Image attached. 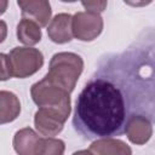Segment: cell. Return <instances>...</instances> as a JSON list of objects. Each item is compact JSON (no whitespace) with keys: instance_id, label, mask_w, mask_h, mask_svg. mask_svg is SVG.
<instances>
[{"instance_id":"obj_10","label":"cell","mask_w":155,"mask_h":155,"mask_svg":"<svg viewBox=\"0 0 155 155\" xmlns=\"http://www.w3.org/2000/svg\"><path fill=\"white\" fill-rule=\"evenodd\" d=\"M128 140L133 144H145L153 136V121L143 115L132 117L125 130Z\"/></svg>"},{"instance_id":"obj_18","label":"cell","mask_w":155,"mask_h":155,"mask_svg":"<svg viewBox=\"0 0 155 155\" xmlns=\"http://www.w3.org/2000/svg\"><path fill=\"white\" fill-rule=\"evenodd\" d=\"M7 6H8V1H6V0H0V15H2V13L7 10Z\"/></svg>"},{"instance_id":"obj_14","label":"cell","mask_w":155,"mask_h":155,"mask_svg":"<svg viewBox=\"0 0 155 155\" xmlns=\"http://www.w3.org/2000/svg\"><path fill=\"white\" fill-rule=\"evenodd\" d=\"M65 150V144L62 139L53 137H45L40 155H63Z\"/></svg>"},{"instance_id":"obj_17","label":"cell","mask_w":155,"mask_h":155,"mask_svg":"<svg viewBox=\"0 0 155 155\" xmlns=\"http://www.w3.org/2000/svg\"><path fill=\"white\" fill-rule=\"evenodd\" d=\"M6 36H7V24L5 21L0 19V44L4 42Z\"/></svg>"},{"instance_id":"obj_16","label":"cell","mask_w":155,"mask_h":155,"mask_svg":"<svg viewBox=\"0 0 155 155\" xmlns=\"http://www.w3.org/2000/svg\"><path fill=\"white\" fill-rule=\"evenodd\" d=\"M81 5L86 8V11L94 12V13H101L105 10L107 7V1H82Z\"/></svg>"},{"instance_id":"obj_8","label":"cell","mask_w":155,"mask_h":155,"mask_svg":"<svg viewBox=\"0 0 155 155\" xmlns=\"http://www.w3.org/2000/svg\"><path fill=\"white\" fill-rule=\"evenodd\" d=\"M65 120L57 113L39 108L34 115V125L38 132L44 137L57 136L64 127Z\"/></svg>"},{"instance_id":"obj_5","label":"cell","mask_w":155,"mask_h":155,"mask_svg":"<svg viewBox=\"0 0 155 155\" xmlns=\"http://www.w3.org/2000/svg\"><path fill=\"white\" fill-rule=\"evenodd\" d=\"M103 30V18L99 13L81 11L71 17L73 36L80 41H92Z\"/></svg>"},{"instance_id":"obj_4","label":"cell","mask_w":155,"mask_h":155,"mask_svg":"<svg viewBox=\"0 0 155 155\" xmlns=\"http://www.w3.org/2000/svg\"><path fill=\"white\" fill-rule=\"evenodd\" d=\"M8 56L12 76L25 79L35 74L44 65V54L40 50L28 46L13 47Z\"/></svg>"},{"instance_id":"obj_11","label":"cell","mask_w":155,"mask_h":155,"mask_svg":"<svg viewBox=\"0 0 155 155\" xmlns=\"http://www.w3.org/2000/svg\"><path fill=\"white\" fill-rule=\"evenodd\" d=\"M88 150L92 155H132L130 145L116 138L96 139Z\"/></svg>"},{"instance_id":"obj_7","label":"cell","mask_w":155,"mask_h":155,"mask_svg":"<svg viewBox=\"0 0 155 155\" xmlns=\"http://www.w3.org/2000/svg\"><path fill=\"white\" fill-rule=\"evenodd\" d=\"M17 5L21 8L22 18L35 22L39 27H46L51 21V5L46 0H18Z\"/></svg>"},{"instance_id":"obj_12","label":"cell","mask_w":155,"mask_h":155,"mask_svg":"<svg viewBox=\"0 0 155 155\" xmlns=\"http://www.w3.org/2000/svg\"><path fill=\"white\" fill-rule=\"evenodd\" d=\"M21 113L18 97L10 91H0V125L15 121Z\"/></svg>"},{"instance_id":"obj_9","label":"cell","mask_w":155,"mask_h":155,"mask_svg":"<svg viewBox=\"0 0 155 155\" xmlns=\"http://www.w3.org/2000/svg\"><path fill=\"white\" fill-rule=\"evenodd\" d=\"M71 15L69 13H58L48 23L47 35L51 41L56 44H65L71 41Z\"/></svg>"},{"instance_id":"obj_6","label":"cell","mask_w":155,"mask_h":155,"mask_svg":"<svg viewBox=\"0 0 155 155\" xmlns=\"http://www.w3.org/2000/svg\"><path fill=\"white\" fill-rule=\"evenodd\" d=\"M44 138L30 127L21 128L15 133L13 149L18 155H40Z\"/></svg>"},{"instance_id":"obj_3","label":"cell","mask_w":155,"mask_h":155,"mask_svg":"<svg viewBox=\"0 0 155 155\" xmlns=\"http://www.w3.org/2000/svg\"><path fill=\"white\" fill-rule=\"evenodd\" d=\"M30 96L33 102L39 108L52 110L62 116L65 121L68 120L71 111L70 93L53 85L45 76L42 80L33 84L30 88Z\"/></svg>"},{"instance_id":"obj_13","label":"cell","mask_w":155,"mask_h":155,"mask_svg":"<svg viewBox=\"0 0 155 155\" xmlns=\"http://www.w3.org/2000/svg\"><path fill=\"white\" fill-rule=\"evenodd\" d=\"M41 36H42L41 29L35 22H33L30 19L22 18L19 21V23L17 24V38H18V41H21L22 44L27 45L28 47L40 42Z\"/></svg>"},{"instance_id":"obj_1","label":"cell","mask_w":155,"mask_h":155,"mask_svg":"<svg viewBox=\"0 0 155 155\" xmlns=\"http://www.w3.org/2000/svg\"><path fill=\"white\" fill-rule=\"evenodd\" d=\"M155 62L154 36L121 53L105 56L76 99L74 130L84 139L113 138L125 133L138 115L154 121Z\"/></svg>"},{"instance_id":"obj_2","label":"cell","mask_w":155,"mask_h":155,"mask_svg":"<svg viewBox=\"0 0 155 155\" xmlns=\"http://www.w3.org/2000/svg\"><path fill=\"white\" fill-rule=\"evenodd\" d=\"M84 69L82 58L74 52L54 53L45 78L59 88L71 93Z\"/></svg>"},{"instance_id":"obj_19","label":"cell","mask_w":155,"mask_h":155,"mask_svg":"<svg viewBox=\"0 0 155 155\" xmlns=\"http://www.w3.org/2000/svg\"><path fill=\"white\" fill-rule=\"evenodd\" d=\"M71 155H92L90 150H79V151H75Z\"/></svg>"},{"instance_id":"obj_15","label":"cell","mask_w":155,"mask_h":155,"mask_svg":"<svg viewBox=\"0 0 155 155\" xmlns=\"http://www.w3.org/2000/svg\"><path fill=\"white\" fill-rule=\"evenodd\" d=\"M11 78H12V73H11L8 56L5 53H0V81H6Z\"/></svg>"}]
</instances>
